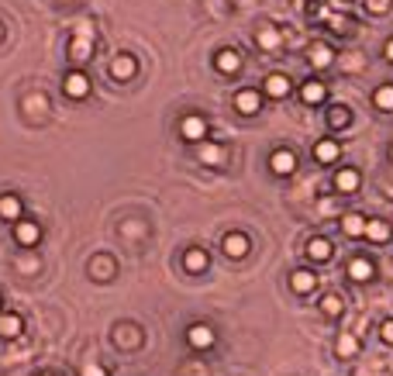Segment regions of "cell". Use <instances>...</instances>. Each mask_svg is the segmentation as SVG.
Returning a JSON list of instances; mask_svg holds the SVG:
<instances>
[{
    "label": "cell",
    "instance_id": "obj_1",
    "mask_svg": "<svg viewBox=\"0 0 393 376\" xmlns=\"http://www.w3.org/2000/svg\"><path fill=\"white\" fill-rule=\"evenodd\" d=\"M110 342H114L121 352H135L145 338H142V328H138V325H131V321H117V325L110 328Z\"/></svg>",
    "mask_w": 393,
    "mask_h": 376
},
{
    "label": "cell",
    "instance_id": "obj_2",
    "mask_svg": "<svg viewBox=\"0 0 393 376\" xmlns=\"http://www.w3.org/2000/svg\"><path fill=\"white\" fill-rule=\"evenodd\" d=\"M90 90H94V83H90V76L83 70H69L62 76V94L69 97V100H87Z\"/></svg>",
    "mask_w": 393,
    "mask_h": 376
},
{
    "label": "cell",
    "instance_id": "obj_3",
    "mask_svg": "<svg viewBox=\"0 0 393 376\" xmlns=\"http://www.w3.org/2000/svg\"><path fill=\"white\" fill-rule=\"evenodd\" d=\"M94 42H97V35H76V31H73V38H69V45H66L69 63H73V66H83V63L94 56Z\"/></svg>",
    "mask_w": 393,
    "mask_h": 376
},
{
    "label": "cell",
    "instance_id": "obj_4",
    "mask_svg": "<svg viewBox=\"0 0 393 376\" xmlns=\"http://www.w3.org/2000/svg\"><path fill=\"white\" fill-rule=\"evenodd\" d=\"M207 131H210V124H207V117L203 114H196V111H190V114H183V121H180V135L187 138V142H203L207 138Z\"/></svg>",
    "mask_w": 393,
    "mask_h": 376
},
{
    "label": "cell",
    "instance_id": "obj_5",
    "mask_svg": "<svg viewBox=\"0 0 393 376\" xmlns=\"http://www.w3.org/2000/svg\"><path fill=\"white\" fill-rule=\"evenodd\" d=\"M14 242H17L21 249H35V245L42 242V224H38V221H31V218L14 221Z\"/></svg>",
    "mask_w": 393,
    "mask_h": 376
},
{
    "label": "cell",
    "instance_id": "obj_6",
    "mask_svg": "<svg viewBox=\"0 0 393 376\" xmlns=\"http://www.w3.org/2000/svg\"><path fill=\"white\" fill-rule=\"evenodd\" d=\"M345 277L352 283H373L376 280V263L369 256H352L349 266H345Z\"/></svg>",
    "mask_w": 393,
    "mask_h": 376
},
{
    "label": "cell",
    "instance_id": "obj_7",
    "mask_svg": "<svg viewBox=\"0 0 393 376\" xmlns=\"http://www.w3.org/2000/svg\"><path fill=\"white\" fill-rule=\"evenodd\" d=\"M296 166H300V159H296L294 149H273V152H269V170H273L276 177H294Z\"/></svg>",
    "mask_w": 393,
    "mask_h": 376
},
{
    "label": "cell",
    "instance_id": "obj_8",
    "mask_svg": "<svg viewBox=\"0 0 393 376\" xmlns=\"http://www.w3.org/2000/svg\"><path fill=\"white\" fill-rule=\"evenodd\" d=\"M262 90H252V87H242L238 94H235V111L238 114H245V117H256L259 111H262Z\"/></svg>",
    "mask_w": 393,
    "mask_h": 376
},
{
    "label": "cell",
    "instance_id": "obj_9",
    "mask_svg": "<svg viewBox=\"0 0 393 376\" xmlns=\"http://www.w3.org/2000/svg\"><path fill=\"white\" fill-rule=\"evenodd\" d=\"M242 66H245V59H242L238 49H217V52H214V70H217V73L235 76V73H242Z\"/></svg>",
    "mask_w": 393,
    "mask_h": 376
},
{
    "label": "cell",
    "instance_id": "obj_10",
    "mask_svg": "<svg viewBox=\"0 0 393 376\" xmlns=\"http://www.w3.org/2000/svg\"><path fill=\"white\" fill-rule=\"evenodd\" d=\"M303 256H307L310 263H331V259H335V245H331V238H324V235H314V238H307V245H303Z\"/></svg>",
    "mask_w": 393,
    "mask_h": 376
},
{
    "label": "cell",
    "instance_id": "obj_11",
    "mask_svg": "<svg viewBox=\"0 0 393 376\" xmlns=\"http://www.w3.org/2000/svg\"><path fill=\"white\" fill-rule=\"evenodd\" d=\"M135 73H138V59H135L131 52H117V56L110 59V76H114L117 83H128Z\"/></svg>",
    "mask_w": 393,
    "mask_h": 376
},
{
    "label": "cell",
    "instance_id": "obj_12",
    "mask_svg": "<svg viewBox=\"0 0 393 376\" xmlns=\"http://www.w3.org/2000/svg\"><path fill=\"white\" fill-rule=\"evenodd\" d=\"M249 249H252V242H249V235H245V231H228V235H224V242H221V252H224L228 259H245V256H249Z\"/></svg>",
    "mask_w": 393,
    "mask_h": 376
},
{
    "label": "cell",
    "instance_id": "obj_13",
    "mask_svg": "<svg viewBox=\"0 0 393 376\" xmlns=\"http://www.w3.org/2000/svg\"><path fill=\"white\" fill-rule=\"evenodd\" d=\"M362 187V170L359 166H342L335 170V190L338 193H359Z\"/></svg>",
    "mask_w": 393,
    "mask_h": 376
},
{
    "label": "cell",
    "instance_id": "obj_14",
    "mask_svg": "<svg viewBox=\"0 0 393 376\" xmlns=\"http://www.w3.org/2000/svg\"><path fill=\"white\" fill-rule=\"evenodd\" d=\"M338 224H342V235H345V238H366L369 218H366V214H359V211H349V214H342V218H338Z\"/></svg>",
    "mask_w": 393,
    "mask_h": 376
},
{
    "label": "cell",
    "instance_id": "obj_15",
    "mask_svg": "<svg viewBox=\"0 0 393 376\" xmlns=\"http://www.w3.org/2000/svg\"><path fill=\"white\" fill-rule=\"evenodd\" d=\"M290 90H294V83H290L287 73H269L262 80V94L269 97V100H283V97H290Z\"/></svg>",
    "mask_w": 393,
    "mask_h": 376
},
{
    "label": "cell",
    "instance_id": "obj_16",
    "mask_svg": "<svg viewBox=\"0 0 393 376\" xmlns=\"http://www.w3.org/2000/svg\"><path fill=\"white\" fill-rule=\"evenodd\" d=\"M187 342L194 345L196 352H203V349H214L217 335H214V328H210V325L196 321V325H190V328H187Z\"/></svg>",
    "mask_w": 393,
    "mask_h": 376
},
{
    "label": "cell",
    "instance_id": "obj_17",
    "mask_svg": "<svg viewBox=\"0 0 393 376\" xmlns=\"http://www.w3.org/2000/svg\"><path fill=\"white\" fill-rule=\"evenodd\" d=\"M90 277L97 283H110L117 277V263H114V256H107V252H97L94 259H90Z\"/></svg>",
    "mask_w": 393,
    "mask_h": 376
},
{
    "label": "cell",
    "instance_id": "obj_18",
    "mask_svg": "<svg viewBox=\"0 0 393 376\" xmlns=\"http://www.w3.org/2000/svg\"><path fill=\"white\" fill-rule=\"evenodd\" d=\"M314 159H317L321 166H335V163L342 159V142H338V138H321V142H314Z\"/></svg>",
    "mask_w": 393,
    "mask_h": 376
},
{
    "label": "cell",
    "instance_id": "obj_19",
    "mask_svg": "<svg viewBox=\"0 0 393 376\" xmlns=\"http://www.w3.org/2000/svg\"><path fill=\"white\" fill-rule=\"evenodd\" d=\"M300 100H303L307 107L324 104V100H328V87H324V80H317V76L303 80V83H300Z\"/></svg>",
    "mask_w": 393,
    "mask_h": 376
},
{
    "label": "cell",
    "instance_id": "obj_20",
    "mask_svg": "<svg viewBox=\"0 0 393 376\" xmlns=\"http://www.w3.org/2000/svg\"><path fill=\"white\" fill-rule=\"evenodd\" d=\"M335 49L328 45V42H314L310 49H307V63L314 66V70H328V66H335Z\"/></svg>",
    "mask_w": 393,
    "mask_h": 376
},
{
    "label": "cell",
    "instance_id": "obj_21",
    "mask_svg": "<svg viewBox=\"0 0 393 376\" xmlns=\"http://www.w3.org/2000/svg\"><path fill=\"white\" fill-rule=\"evenodd\" d=\"M200 163L203 166H214V170H221L224 163H228V145L224 142H200Z\"/></svg>",
    "mask_w": 393,
    "mask_h": 376
},
{
    "label": "cell",
    "instance_id": "obj_22",
    "mask_svg": "<svg viewBox=\"0 0 393 376\" xmlns=\"http://www.w3.org/2000/svg\"><path fill=\"white\" fill-rule=\"evenodd\" d=\"M256 45H259L262 52H276V49L283 45V31H280L276 24H262V28L256 31Z\"/></svg>",
    "mask_w": 393,
    "mask_h": 376
},
{
    "label": "cell",
    "instance_id": "obj_23",
    "mask_svg": "<svg viewBox=\"0 0 393 376\" xmlns=\"http://www.w3.org/2000/svg\"><path fill=\"white\" fill-rule=\"evenodd\" d=\"M207 266H210V256H207V249L190 245V249L183 252V270H187V273H207Z\"/></svg>",
    "mask_w": 393,
    "mask_h": 376
},
{
    "label": "cell",
    "instance_id": "obj_24",
    "mask_svg": "<svg viewBox=\"0 0 393 376\" xmlns=\"http://www.w3.org/2000/svg\"><path fill=\"white\" fill-rule=\"evenodd\" d=\"M290 290H294L296 297L314 293V290H317V277H314V270H294V273H290Z\"/></svg>",
    "mask_w": 393,
    "mask_h": 376
},
{
    "label": "cell",
    "instance_id": "obj_25",
    "mask_svg": "<svg viewBox=\"0 0 393 376\" xmlns=\"http://www.w3.org/2000/svg\"><path fill=\"white\" fill-rule=\"evenodd\" d=\"M324 121H328L331 131H345V128L352 124V107H345V104H331L328 114H324Z\"/></svg>",
    "mask_w": 393,
    "mask_h": 376
},
{
    "label": "cell",
    "instance_id": "obj_26",
    "mask_svg": "<svg viewBox=\"0 0 393 376\" xmlns=\"http://www.w3.org/2000/svg\"><path fill=\"white\" fill-rule=\"evenodd\" d=\"M24 335V318L14 311H0V338H21Z\"/></svg>",
    "mask_w": 393,
    "mask_h": 376
},
{
    "label": "cell",
    "instance_id": "obj_27",
    "mask_svg": "<svg viewBox=\"0 0 393 376\" xmlns=\"http://www.w3.org/2000/svg\"><path fill=\"white\" fill-rule=\"evenodd\" d=\"M366 238L373 242V245H387L393 238V228L390 221H383V218H369V228H366Z\"/></svg>",
    "mask_w": 393,
    "mask_h": 376
},
{
    "label": "cell",
    "instance_id": "obj_28",
    "mask_svg": "<svg viewBox=\"0 0 393 376\" xmlns=\"http://www.w3.org/2000/svg\"><path fill=\"white\" fill-rule=\"evenodd\" d=\"M21 214H24L21 197L17 193H0V218L3 221H21Z\"/></svg>",
    "mask_w": 393,
    "mask_h": 376
},
{
    "label": "cell",
    "instance_id": "obj_29",
    "mask_svg": "<svg viewBox=\"0 0 393 376\" xmlns=\"http://www.w3.org/2000/svg\"><path fill=\"white\" fill-rule=\"evenodd\" d=\"M317 307H321V314H324V318H331V321H335V318H342V314H345V297H342V293H324V297L317 300Z\"/></svg>",
    "mask_w": 393,
    "mask_h": 376
},
{
    "label": "cell",
    "instance_id": "obj_30",
    "mask_svg": "<svg viewBox=\"0 0 393 376\" xmlns=\"http://www.w3.org/2000/svg\"><path fill=\"white\" fill-rule=\"evenodd\" d=\"M356 352H359V335H352V332L338 335V342H335V356H338V359H352Z\"/></svg>",
    "mask_w": 393,
    "mask_h": 376
},
{
    "label": "cell",
    "instance_id": "obj_31",
    "mask_svg": "<svg viewBox=\"0 0 393 376\" xmlns=\"http://www.w3.org/2000/svg\"><path fill=\"white\" fill-rule=\"evenodd\" d=\"M373 107L383 111V114H393V83H380L373 90Z\"/></svg>",
    "mask_w": 393,
    "mask_h": 376
},
{
    "label": "cell",
    "instance_id": "obj_32",
    "mask_svg": "<svg viewBox=\"0 0 393 376\" xmlns=\"http://www.w3.org/2000/svg\"><path fill=\"white\" fill-rule=\"evenodd\" d=\"M366 10L376 14V17H383V14H390L393 10V0H366Z\"/></svg>",
    "mask_w": 393,
    "mask_h": 376
},
{
    "label": "cell",
    "instance_id": "obj_33",
    "mask_svg": "<svg viewBox=\"0 0 393 376\" xmlns=\"http://www.w3.org/2000/svg\"><path fill=\"white\" fill-rule=\"evenodd\" d=\"M380 338H383L387 345H393V318H387V321L380 325Z\"/></svg>",
    "mask_w": 393,
    "mask_h": 376
},
{
    "label": "cell",
    "instance_id": "obj_34",
    "mask_svg": "<svg viewBox=\"0 0 393 376\" xmlns=\"http://www.w3.org/2000/svg\"><path fill=\"white\" fill-rule=\"evenodd\" d=\"M83 376H107V370L97 363H83Z\"/></svg>",
    "mask_w": 393,
    "mask_h": 376
},
{
    "label": "cell",
    "instance_id": "obj_35",
    "mask_svg": "<svg viewBox=\"0 0 393 376\" xmlns=\"http://www.w3.org/2000/svg\"><path fill=\"white\" fill-rule=\"evenodd\" d=\"M383 59H387V63H393V35L387 38V45H383Z\"/></svg>",
    "mask_w": 393,
    "mask_h": 376
},
{
    "label": "cell",
    "instance_id": "obj_36",
    "mask_svg": "<svg viewBox=\"0 0 393 376\" xmlns=\"http://www.w3.org/2000/svg\"><path fill=\"white\" fill-rule=\"evenodd\" d=\"M0 42H3V21H0Z\"/></svg>",
    "mask_w": 393,
    "mask_h": 376
},
{
    "label": "cell",
    "instance_id": "obj_37",
    "mask_svg": "<svg viewBox=\"0 0 393 376\" xmlns=\"http://www.w3.org/2000/svg\"><path fill=\"white\" fill-rule=\"evenodd\" d=\"M0 311H3V297H0Z\"/></svg>",
    "mask_w": 393,
    "mask_h": 376
},
{
    "label": "cell",
    "instance_id": "obj_38",
    "mask_svg": "<svg viewBox=\"0 0 393 376\" xmlns=\"http://www.w3.org/2000/svg\"><path fill=\"white\" fill-rule=\"evenodd\" d=\"M42 376H52V373H42Z\"/></svg>",
    "mask_w": 393,
    "mask_h": 376
},
{
    "label": "cell",
    "instance_id": "obj_39",
    "mask_svg": "<svg viewBox=\"0 0 393 376\" xmlns=\"http://www.w3.org/2000/svg\"><path fill=\"white\" fill-rule=\"evenodd\" d=\"M390 156H393V149H390Z\"/></svg>",
    "mask_w": 393,
    "mask_h": 376
},
{
    "label": "cell",
    "instance_id": "obj_40",
    "mask_svg": "<svg viewBox=\"0 0 393 376\" xmlns=\"http://www.w3.org/2000/svg\"><path fill=\"white\" fill-rule=\"evenodd\" d=\"M62 3H66V0H62Z\"/></svg>",
    "mask_w": 393,
    "mask_h": 376
}]
</instances>
